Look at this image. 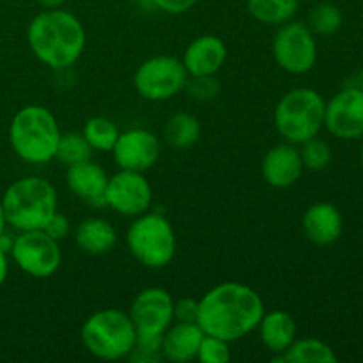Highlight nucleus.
Masks as SVG:
<instances>
[{"label":"nucleus","mask_w":363,"mask_h":363,"mask_svg":"<svg viewBox=\"0 0 363 363\" xmlns=\"http://www.w3.org/2000/svg\"><path fill=\"white\" fill-rule=\"evenodd\" d=\"M264 312L257 291L240 282H223L199 300L197 325L206 335L236 342L257 330Z\"/></svg>","instance_id":"f257e3e1"},{"label":"nucleus","mask_w":363,"mask_h":363,"mask_svg":"<svg viewBox=\"0 0 363 363\" xmlns=\"http://www.w3.org/2000/svg\"><path fill=\"white\" fill-rule=\"evenodd\" d=\"M32 55L53 71L71 69L84 55L87 34L73 13L57 7L35 14L27 27Z\"/></svg>","instance_id":"f03ea898"},{"label":"nucleus","mask_w":363,"mask_h":363,"mask_svg":"<svg viewBox=\"0 0 363 363\" xmlns=\"http://www.w3.org/2000/svg\"><path fill=\"white\" fill-rule=\"evenodd\" d=\"M0 202L6 213L7 225L18 233L45 229L50 218L59 211V195L55 186L39 176H25L11 183Z\"/></svg>","instance_id":"7ed1b4c3"},{"label":"nucleus","mask_w":363,"mask_h":363,"mask_svg":"<svg viewBox=\"0 0 363 363\" xmlns=\"http://www.w3.org/2000/svg\"><path fill=\"white\" fill-rule=\"evenodd\" d=\"M57 117L43 105L18 110L9 124V144L14 155L30 165H45L55 160L60 138Z\"/></svg>","instance_id":"20e7f679"},{"label":"nucleus","mask_w":363,"mask_h":363,"mask_svg":"<svg viewBox=\"0 0 363 363\" xmlns=\"http://www.w3.org/2000/svg\"><path fill=\"white\" fill-rule=\"evenodd\" d=\"M325 98L315 89H291L277 103L273 124L284 140L300 145L321 133L325 128Z\"/></svg>","instance_id":"39448f33"},{"label":"nucleus","mask_w":363,"mask_h":363,"mask_svg":"<svg viewBox=\"0 0 363 363\" xmlns=\"http://www.w3.org/2000/svg\"><path fill=\"white\" fill-rule=\"evenodd\" d=\"M80 339L85 350L94 358L116 362L128 358L137 330L130 314L119 308H101L84 321Z\"/></svg>","instance_id":"423d86ee"},{"label":"nucleus","mask_w":363,"mask_h":363,"mask_svg":"<svg viewBox=\"0 0 363 363\" xmlns=\"http://www.w3.org/2000/svg\"><path fill=\"white\" fill-rule=\"evenodd\" d=\"M126 247L131 257L144 268H167L176 255V230L165 215L145 211L135 216L128 227Z\"/></svg>","instance_id":"0eeeda50"},{"label":"nucleus","mask_w":363,"mask_h":363,"mask_svg":"<svg viewBox=\"0 0 363 363\" xmlns=\"http://www.w3.org/2000/svg\"><path fill=\"white\" fill-rule=\"evenodd\" d=\"M188 73L183 60L172 55H156L144 60L133 74L138 96L147 101L162 103L176 98L184 89Z\"/></svg>","instance_id":"6e6552de"},{"label":"nucleus","mask_w":363,"mask_h":363,"mask_svg":"<svg viewBox=\"0 0 363 363\" xmlns=\"http://www.w3.org/2000/svg\"><path fill=\"white\" fill-rule=\"evenodd\" d=\"M277 66L289 74H305L318 62V41L305 21L279 25L272 43Z\"/></svg>","instance_id":"1a4fd4ad"},{"label":"nucleus","mask_w":363,"mask_h":363,"mask_svg":"<svg viewBox=\"0 0 363 363\" xmlns=\"http://www.w3.org/2000/svg\"><path fill=\"white\" fill-rule=\"evenodd\" d=\"M14 264L32 279H50L62 262L59 241L46 230H21L13 241L9 252Z\"/></svg>","instance_id":"9d476101"},{"label":"nucleus","mask_w":363,"mask_h":363,"mask_svg":"<svg viewBox=\"0 0 363 363\" xmlns=\"http://www.w3.org/2000/svg\"><path fill=\"white\" fill-rule=\"evenodd\" d=\"M105 206L123 216H135L149 211L152 206V186L145 172L123 170L108 177L105 190Z\"/></svg>","instance_id":"9b49d317"},{"label":"nucleus","mask_w":363,"mask_h":363,"mask_svg":"<svg viewBox=\"0 0 363 363\" xmlns=\"http://www.w3.org/2000/svg\"><path fill=\"white\" fill-rule=\"evenodd\" d=\"M137 335H163L174 323V298L163 287H145L130 307Z\"/></svg>","instance_id":"f8f14e48"},{"label":"nucleus","mask_w":363,"mask_h":363,"mask_svg":"<svg viewBox=\"0 0 363 363\" xmlns=\"http://www.w3.org/2000/svg\"><path fill=\"white\" fill-rule=\"evenodd\" d=\"M112 155L119 169L147 172L158 163L162 155V142L145 128H131L121 131Z\"/></svg>","instance_id":"ddd939ff"},{"label":"nucleus","mask_w":363,"mask_h":363,"mask_svg":"<svg viewBox=\"0 0 363 363\" xmlns=\"http://www.w3.org/2000/svg\"><path fill=\"white\" fill-rule=\"evenodd\" d=\"M325 128L340 140L363 137V91L344 85L325 108Z\"/></svg>","instance_id":"4468645a"},{"label":"nucleus","mask_w":363,"mask_h":363,"mask_svg":"<svg viewBox=\"0 0 363 363\" xmlns=\"http://www.w3.org/2000/svg\"><path fill=\"white\" fill-rule=\"evenodd\" d=\"M305 167L301 162L300 147L284 140L264 155L261 163L262 179L277 190L291 188L300 181Z\"/></svg>","instance_id":"2eb2a0df"},{"label":"nucleus","mask_w":363,"mask_h":363,"mask_svg":"<svg viewBox=\"0 0 363 363\" xmlns=\"http://www.w3.org/2000/svg\"><path fill=\"white\" fill-rule=\"evenodd\" d=\"M181 60L188 77L216 74L227 60V45L218 35H199L186 46Z\"/></svg>","instance_id":"dca6fc26"},{"label":"nucleus","mask_w":363,"mask_h":363,"mask_svg":"<svg viewBox=\"0 0 363 363\" xmlns=\"http://www.w3.org/2000/svg\"><path fill=\"white\" fill-rule=\"evenodd\" d=\"M301 227L311 243L318 247H330L342 236V213L332 202H315L305 211Z\"/></svg>","instance_id":"f3484780"},{"label":"nucleus","mask_w":363,"mask_h":363,"mask_svg":"<svg viewBox=\"0 0 363 363\" xmlns=\"http://www.w3.org/2000/svg\"><path fill=\"white\" fill-rule=\"evenodd\" d=\"M108 174L92 160L67 167L66 184L74 197L94 206H105V190Z\"/></svg>","instance_id":"a211bd4d"},{"label":"nucleus","mask_w":363,"mask_h":363,"mask_svg":"<svg viewBox=\"0 0 363 363\" xmlns=\"http://www.w3.org/2000/svg\"><path fill=\"white\" fill-rule=\"evenodd\" d=\"M206 333L197 323L174 321L162 337L163 360L188 363L197 360L199 347Z\"/></svg>","instance_id":"6ab92c4d"},{"label":"nucleus","mask_w":363,"mask_h":363,"mask_svg":"<svg viewBox=\"0 0 363 363\" xmlns=\"http://www.w3.org/2000/svg\"><path fill=\"white\" fill-rule=\"evenodd\" d=\"M73 238L78 250L92 257L110 254L117 245L116 227L108 220L98 218V216H89L82 220L74 229Z\"/></svg>","instance_id":"aec40b11"},{"label":"nucleus","mask_w":363,"mask_h":363,"mask_svg":"<svg viewBox=\"0 0 363 363\" xmlns=\"http://www.w3.org/2000/svg\"><path fill=\"white\" fill-rule=\"evenodd\" d=\"M259 339L262 346L273 354H282L291 344L294 342L298 333L296 321L289 312L284 311H272L264 312L257 325Z\"/></svg>","instance_id":"412c9836"},{"label":"nucleus","mask_w":363,"mask_h":363,"mask_svg":"<svg viewBox=\"0 0 363 363\" xmlns=\"http://www.w3.org/2000/svg\"><path fill=\"white\" fill-rule=\"evenodd\" d=\"M201 123L194 113L177 112L169 117L163 128V140L177 151L194 147L201 138Z\"/></svg>","instance_id":"4be33fe9"},{"label":"nucleus","mask_w":363,"mask_h":363,"mask_svg":"<svg viewBox=\"0 0 363 363\" xmlns=\"http://www.w3.org/2000/svg\"><path fill=\"white\" fill-rule=\"evenodd\" d=\"M337 354L330 344L319 339H294V342L275 357V362L282 363H337Z\"/></svg>","instance_id":"5701e85b"},{"label":"nucleus","mask_w":363,"mask_h":363,"mask_svg":"<svg viewBox=\"0 0 363 363\" xmlns=\"http://www.w3.org/2000/svg\"><path fill=\"white\" fill-rule=\"evenodd\" d=\"M300 4V0H247V11L259 23L279 27L294 20Z\"/></svg>","instance_id":"b1692460"},{"label":"nucleus","mask_w":363,"mask_h":363,"mask_svg":"<svg viewBox=\"0 0 363 363\" xmlns=\"http://www.w3.org/2000/svg\"><path fill=\"white\" fill-rule=\"evenodd\" d=\"M119 133L121 131L116 126V123L110 121L108 117L103 116H96L87 119V123L84 124V130H82V135L89 142L92 151L96 152H112Z\"/></svg>","instance_id":"393cba45"},{"label":"nucleus","mask_w":363,"mask_h":363,"mask_svg":"<svg viewBox=\"0 0 363 363\" xmlns=\"http://www.w3.org/2000/svg\"><path fill=\"white\" fill-rule=\"evenodd\" d=\"M307 27L314 35H333L344 23V14L339 6L332 2H319L308 11Z\"/></svg>","instance_id":"a878e982"},{"label":"nucleus","mask_w":363,"mask_h":363,"mask_svg":"<svg viewBox=\"0 0 363 363\" xmlns=\"http://www.w3.org/2000/svg\"><path fill=\"white\" fill-rule=\"evenodd\" d=\"M92 147L85 137L78 131H67V133H60L59 144H57L55 160L62 165L71 167L77 163L87 162L92 160Z\"/></svg>","instance_id":"bb28decb"},{"label":"nucleus","mask_w":363,"mask_h":363,"mask_svg":"<svg viewBox=\"0 0 363 363\" xmlns=\"http://www.w3.org/2000/svg\"><path fill=\"white\" fill-rule=\"evenodd\" d=\"M300 156L305 169L312 170V172H321V170L328 169L333 160L332 147L328 142L319 138V135L300 144Z\"/></svg>","instance_id":"cd10ccee"},{"label":"nucleus","mask_w":363,"mask_h":363,"mask_svg":"<svg viewBox=\"0 0 363 363\" xmlns=\"http://www.w3.org/2000/svg\"><path fill=\"white\" fill-rule=\"evenodd\" d=\"M222 85L216 74H202V77H188L183 92H186L191 99L201 103L213 101L218 98Z\"/></svg>","instance_id":"c85d7f7f"},{"label":"nucleus","mask_w":363,"mask_h":363,"mask_svg":"<svg viewBox=\"0 0 363 363\" xmlns=\"http://www.w3.org/2000/svg\"><path fill=\"white\" fill-rule=\"evenodd\" d=\"M163 335H137L128 360L133 363H158L162 357Z\"/></svg>","instance_id":"c756f323"},{"label":"nucleus","mask_w":363,"mask_h":363,"mask_svg":"<svg viewBox=\"0 0 363 363\" xmlns=\"http://www.w3.org/2000/svg\"><path fill=\"white\" fill-rule=\"evenodd\" d=\"M233 354H230V342L218 339L213 335H204L201 347H199L197 360L202 363H229Z\"/></svg>","instance_id":"7c9ffc66"},{"label":"nucleus","mask_w":363,"mask_h":363,"mask_svg":"<svg viewBox=\"0 0 363 363\" xmlns=\"http://www.w3.org/2000/svg\"><path fill=\"white\" fill-rule=\"evenodd\" d=\"M199 300L194 298H181L174 301V321L179 323H197Z\"/></svg>","instance_id":"2f4dec72"},{"label":"nucleus","mask_w":363,"mask_h":363,"mask_svg":"<svg viewBox=\"0 0 363 363\" xmlns=\"http://www.w3.org/2000/svg\"><path fill=\"white\" fill-rule=\"evenodd\" d=\"M43 230H46V233H48L50 236L53 238V240L62 241L64 238L69 236V233H71L69 218H67V216H64L62 213L57 211L55 215H53L52 218H50V222L46 223L45 229H43Z\"/></svg>","instance_id":"473e14b6"},{"label":"nucleus","mask_w":363,"mask_h":363,"mask_svg":"<svg viewBox=\"0 0 363 363\" xmlns=\"http://www.w3.org/2000/svg\"><path fill=\"white\" fill-rule=\"evenodd\" d=\"M199 0H152L156 11L167 14H184L197 6Z\"/></svg>","instance_id":"72a5a7b5"},{"label":"nucleus","mask_w":363,"mask_h":363,"mask_svg":"<svg viewBox=\"0 0 363 363\" xmlns=\"http://www.w3.org/2000/svg\"><path fill=\"white\" fill-rule=\"evenodd\" d=\"M7 275H9V254L0 248V286L6 282Z\"/></svg>","instance_id":"f704fd0d"},{"label":"nucleus","mask_w":363,"mask_h":363,"mask_svg":"<svg viewBox=\"0 0 363 363\" xmlns=\"http://www.w3.org/2000/svg\"><path fill=\"white\" fill-rule=\"evenodd\" d=\"M344 85H347V87H354L358 89V91H363V69H358L357 73L351 74Z\"/></svg>","instance_id":"c9c22d12"},{"label":"nucleus","mask_w":363,"mask_h":363,"mask_svg":"<svg viewBox=\"0 0 363 363\" xmlns=\"http://www.w3.org/2000/svg\"><path fill=\"white\" fill-rule=\"evenodd\" d=\"M67 0H38L39 6H43L45 9H57V7H62Z\"/></svg>","instance_id":"e433bc0d"},{"label":"nucleus","mask_w":363,"mask_h":363,"mask_svg":"<svg viewBox=\"0 0 363 363\" xmlns=\"http://www.w3.org/2000/svg\"><path fill=\"white\" fill-rule=\"evenodd\" d=\"M7 230V220H6V213H4L2 202H0V236Z\"/></svg>","instance_id":"4c0bfd02"},{"label":"nucleus","mask_w":363,"mask_h":363,"mask_svg":"<svg viewBox=\"0 0 363 363\" xmlns=\"http://www.w3.org/2000/svg\"><path fill=\"white\" fill-rule=\"evenodd\" d=\"M137 4L142 7V9H145V11L155 9V6H152V0H137Z\"/></svg>","instance_id":"58836bf2"},{"label":"nucleus","mask_w":363,"mask_h":363,"mask_svg":"<svg viewBox=\"0 0 363 363\" xmlns=\"http://www.w3.org/2000/svg\"><path fill=\"white\" fill-rule=\"evenodd\" d=\"M360 162H362V167H363V145H362V151H360Z\"/></svg>","instance_id":"ea45409f"},{"label":"nucleus","mask_w":363,"mask_h":363,"mask_svg":"<svg viewBox=\"0 0 363 363\" xmlns=\"http://www.w3.org/2000/svg\"><path fill=\"white\" fill-rule=\"evenodd\" d=\"M300 2H314V0H300Z\"/></svg>","instance_id":"a19ab883"}]
</instances>
